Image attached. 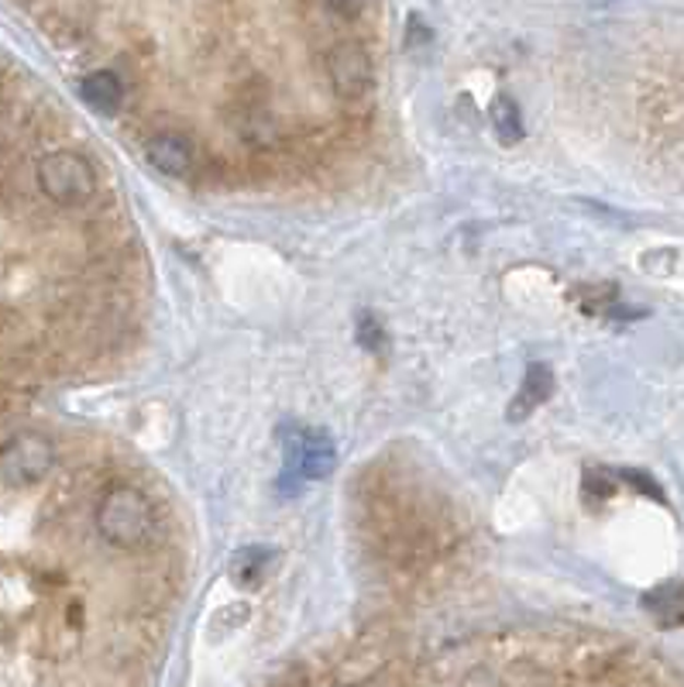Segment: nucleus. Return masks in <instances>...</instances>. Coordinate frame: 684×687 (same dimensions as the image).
<instances>
[{
    "mask_svg": "<svg viewBox=\"0 0 684 687\" xmlns=\"http://www.w3.org/2000/svg\"><path fill=\"white\" fill-rule=\"evenodd\" d=\"M35 186L56 210H80L97 197V169L76 152H49L35 162Z\"/></svg>",
    "mask_w": 684,
    "mask_h": 687,
    "instance_id": "f03ea898",
    "label": "nucleus"
},
{
    "mask_svg": "<svg viewBox=\"0 0 684 687\" xmlns=\"http://www.w3.org/2000/svg\"><path fill=\"white\" fill-rule=\"evenodd\" d=\"M623 478H626L629 485H640V491H644V495H650V499H657V502L664 499V495H660V485H657V482H650L647 475H640V471H626Z\"/></svg>",
    "mask_w": 684,
    "mask_h": 687,
    "instance_id": "ddd939ff",
    "label": "nucleus"
},
{
    "mask_svg": "<svg viewBox=\"0 0 684 687\" xmlns=\"http://www.w3.org/2000/svg\"><path fill=\"white\" fill-rule=\"evenodd\" d=\"M323 4H327V11H334L338 17L355 21V17H362V14H365L368 0H323Z\"/></svg>",
    "mask_w": 684,
    "mask_h": 687,
    "instance_id": "f8f14e48",
    "label": "nucleus"
},
{
    "mask_svg": "<svg viewBox=\"0 0 684 687\" xmlns=\"http://www.w3.org/2000/svg\"><path fill=\"white\" fill-rule=\"evenodd\" d=\"M145 158L155 165L158 173L182 179V176H190L197 155H193V145L179 131H155L145 141Z\"/></svg>",
    "mask_w": 684,
    "mask_h": 687,
    "instance_id": "423d86ee",
    "label": "nucleus"
},
{
    "mask_svg": "<svg viewBox=\"0 0 684 687\" xmlns=\"http://www.w3.org/2000/svg\"><path fill=\"white\" fill-rule=\"evenodd\" d=\"M327 83L341 104H368L375 90L372 56L355 42H341L327 52Z\"/></svg>",
    "mask_w": 684,
    "mask_h": 687,
    "instance_id": "20e7f679",
    "label": "nucleus"
},
{
    "mask_svg": "<svg viewBox=\"0 0 684 687\" xmlns=\"http://www.w3.org/2000/svg\"><path fill=\"white\" fill-rule=\"evenodd\" d=\"M554 392V375L547 365H530L527 368V378H523V386L520 392H516L512 399V410H509V419H523L530 416L540 402H547V395Z\"/></svg>",
    "mask_w": 684,
    "mask_h": 687,
    "instance_id": "6e6552de",
    "label": "nucleus"
},
{
    "mask_svg": "<svg viewBox=\"0 0 684 687\" xmlns=\"http://www.w3.org/2000/svg\"><path fill=\"white\" fill-rule=\"evenodd\" d=\"M647 608L660 626H684V588L677 581L660 584L647 595Z\"/></svg>",
    "mask_w": 684,
    "mask_h": 687,
    "instance_id": "1a4fd4ad",
    "label": "nucleus"
},
{
    "mask_svg": "<svg viewBox=\"0 0 684 687\" xmlns=\"http://www.w3.org/2000/svg\"><path fill=\"white\" fill-rule=\"evenodd\" d=\"M97 536L117 550H145L158 540V512L145 488L114 485L97 499Z\"/></svg>",
    "mask_w": 684,
    "mask_h": 687,
    "instance_id": "f257e3e1",
    "label": "nucleus"
},
{
    "mask_svg": "<svg viewBox=\"0 0 684 687\" xmlns=\"http://www.w3.org/2000/svg\"><path fill=\"white\" fill-rule=\"evenodd\" d=\"M358 341H362L365 351H382V330H379V323H375L372 317H362V323H358Z\"/></svg>",
    "mask_w": 684,
    "mask_h": 687,
    "instance_id": "9b49d317",
    "label": "nucleus"
},
{
    "mask_svg": "<svg viewBox=\"0 0 684 687\" xmlns=\"http://www.w3.org/2000/svg\"><path fill=\"white\" fill-rule=\"evenodd\" d=\"M492 128L499 134L503 145H516L523 138V121H520V107L512 104V97H495L492 104Z\"/></svg>",
    "mask_w": 684,
    "mask_h": 687,
    "instance_id": "9d476101",
    "label": "nucleus"
},
{
    "mask_svg": "<svg viewBox=\"0 0 684 687\" xmlns=\"http://www.w3.org/2000/svg\"><path fill=\"white\" fill-rule=\"evenodd\" d=\"M56 467L52 443L38 434H21L4 447V461H0V475H4L8 491L38 488Z\"/></svg>",
    "mask_w": 684,
    "mask_h": 687,
    "instance_id": "7ed1b4c3",
    "label": "nucleus"
},
{
    "mask_svg": "<svg viewBox=\"0 0 684 687\" xmlns=\"http://www.w3.org/2000/svg\"><path fill=\"white\" fill-rule=\"evenodd\" d=\"M80 97L90 110L117 114V107H121L125 97H128V86H125L121 76L110 73V69H97V73H86L80 80Z\"/></svg>",
    "mask_w": 684,
    "mask_h": 687,
    "instance_id": "0eeeda50",
    "label": "nucleus"
},
{
    "mask_svg": "<svg viewBox=\"0 0 684 687\" xmlns=\"http://www.w3.org/2000/svg\"><path fill=\"white\" fill-rule=\"evenodd\" d=\"M330 467H334V443L320 434H299L286 450V482L293 485L323 478Z\"/></svg>",
    "mask_w": 684,
    "mask_h": 687,
    "instance_id": "39448f33",
    "label": "nucleus"
}]
</instances>
